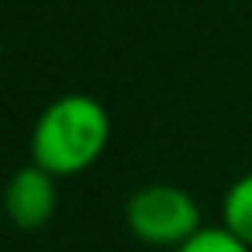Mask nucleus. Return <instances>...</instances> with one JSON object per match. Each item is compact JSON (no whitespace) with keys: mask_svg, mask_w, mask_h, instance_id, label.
<instances>
[{"mask_svg":"<svg viewBox=\"0 0 252 252\" xmlns=\"http://www.w3.org/2000/svg\"><path fill=\"white\" fill-rule=\"evenodd\" d=\"M111 142V114L97 97L66 94L52 100L32 131V162L56 180L87 173Z\"/></svg>","mask_w":252,"mask_h":252,"instance_id":"1","label":"nucleus"},{"mask_svg":"<svg viewBox=\"0 0 252 252\" xmlns=\"http://www.w3.org/2000/svg\"><path fill=\"white\" fill-rule=\"evenodd\" d=\"M125 224L152 249H180L204 228L197 200L173 183H149L135 190L125 204Z\"/></svg>","mask_w":252,"mask_h":252,"instance_id":"2","label":"nucleus"},{"mask_svg":"<svg viewBox=\"0 0 252 252\" xmlns=\"http://www.w3.org/2000/svg\"><path fill=\"white\" fill-rule=\"evenodd\" d=\"M4 207L21 231H38L52 221V214L59 207V180L35 162L21 166L7 183Z\"/></svg>","mask_w":252,"mask_h":252,"instance_id":"3","label":"nucleus"},{"mask_svg":"<svg viewBox=\"0 0 252 252\" xmlns=\"http://www.w3.org/2000/svg\"><path fill=\"white\" fill-rule=\"evenodd\" d=\"M221 224L252 249V173L238 176L221 200Z\"/></svg>","mask_w":252,"mask_h":252,"instance_id":"4","label":"nucleus"},{"mask_svg":"<svg viewBox=\"0 0 252 252\" xmlns=\"http://www.w3.org/2000/svg\"><path fill=\"white\" fill-rule=\"evenodd\" d=\"M173 252H252L238 235H231L224 224H204L193 238H187L180 249H173Z\"/></svg>","mask_w":252,"mask_h":252,"instance_id":"5","label":"nucleus"}]
</instances>
